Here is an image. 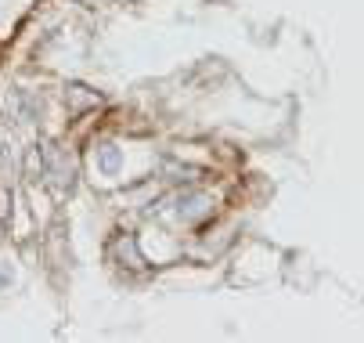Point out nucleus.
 Returning <instances> with one entry per match:
<instances>
[{
    "mask_svg": "<svg viewBox=\"0 0 364 343\" xmlns=\"http://www.w3.org/2000/svg\"><path fill=\"white\" fill-rule=\"evenodd\" d=\"M43 181L55 188L58 195L73 191V181H76V167L69 159V152L55 149V144H43Z\"/></svg>",
    "mask_w": 364,
    "mask_h": 343,
    "instance_id": "1",
    "label": "nucleus"
},
{
    "mask_svg": "<svg viewBox=\"0 0 364 343\" xmlns=\"http://www.w3.org/2000/svg\"><path fill=\"white\" fill-rule=\"evenodd\" d=\"M210 210H213V199H210L205 191H188V195H181V217H184V221H202Z\"/></svg>",
    "mask_w": 364,
    "mask_h": 343,
    "instance_id": "2",
    "label": "nucleus"
},
{
    "mask_svg": "<svg viewBox=\"0 0 364 343\" xmlns=\"http://www.w3.org/2000/svg\"><path fill=\"white\" fill-rule=\"evenodd\" d=\"M94 163H97V170L105 174V177H116L119 174V167H123V152L116 149V144H97L94 149Z\"/></svg>",
    "mask_w": 364,
    "mask_h": 343,
    "instance_id": "3",
    "label": "nucleus"
},
{
    "mask_svg": "<svg viewBox=\"0 0 364 343\" xmlns=\"http://www.w3.org/2000/svg\"><path fill=\"white\" fill-rule=\"evenodd\" d=\"M4 285H11V264L0 260V289H4Z\"/></svg>",
    "mask_w": 364,
    "mask_h": 343,
    "instance_id": "4",
    "label": "nucleus"
}]
</instances>
